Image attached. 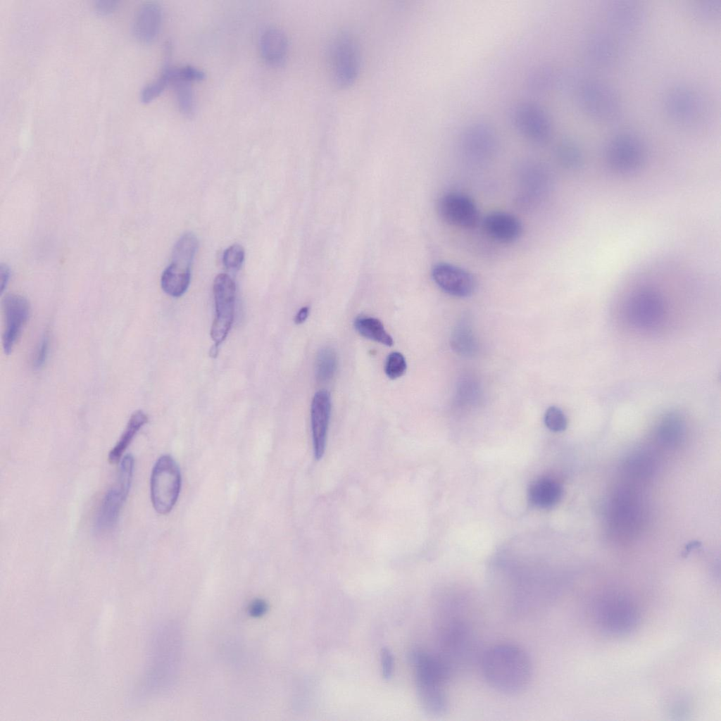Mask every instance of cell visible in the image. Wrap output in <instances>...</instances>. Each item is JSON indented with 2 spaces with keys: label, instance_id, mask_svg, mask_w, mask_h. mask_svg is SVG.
Segmentation results:
<instances>
[{
  "label": "cell",
  "instance_id": "20",
  "mask_svg": "<svg viewBox=\"0 0 721 721\" xmlns=\"http://www.w3.org/2000/svg\"><path fill=\"white\" fill-rule=\"evenodd\" d=\"M588 61L599 68H607L617 63L622 54L618 40L608 32L594 33L585 44Z\"/></svg>",
  "mask_w": 721,
  "mask_h": 721
},
{
  "label": "cell",
  "instance_id": "37",
  "mask_svg": "<svg viewBox=\"0 0 721 721\" xmlns=\"http://www.w3.org/2000/svg\"><path fill=\"white\" fill-rule=\"evenodd\" d=\"M406 368L405 358L400 352L394 351L389 354L384 368L388 377L394 380L401 377L405 373Z\"/></svg>",
  "mask_w": 721,
  "mask_h": 721
},
{
  "label": "cell",
  "instance_id": "24",
  "mask_svg": "<svg viewBox=\"0 0 721 721\" xmlns=\"http://www.w3.org/2000/svg\"><path fill=\"white\" fill-rule=\"evenodd\" d=\"M563 494L561 485L548 477L537 479L529 488L528 495L531 503L539 508H550L556 505Z\"/></svg>",
  "mask_w": 721,
  "mask_h": 721
},
{
  "label": "cell",
  "instance_id": "42",
  "mask_svg": "<svg viewBox=\"0 0 721 721\" xmlns=\"http://www.w3.org/2000/svg\"><path fill=\"white\" fill-rule=\"evenodd\" d=\"M309 313V308L308 306L302 307L296 313L294 322L296 324H301L303 322L308 318Z\"/></svg>",
  "mask_w": 721,
  "mask_h": 721
},
{
  "label": "cell",
  "instance_id": "12",
  "mask_svg": "<svg viewBox=\"0 0 721 721\" xmlns=\"http://www.w3.org/2000/svg\"><path fill=\"white\" fill-rule=\"evenodd\" d=\"M460 146L468 158L484 160L495 154L499 146L496 129L484 120L467 124L460 134Z\"/></svg>",
  "mask_w": 721,
  "mask_h": 721
},
{
  "label": "cell",
  "instance_id": "41",
  "mask_svg": "<svg viewBox=\"0 0 721 721\" xmlns=\"http://www.w3.org/2000/svg\"><path fill=\"white\" fill-rule=\"evenodd\" d=\"M118 4L116 1H97L94 2V7L98 15L106 16L115 12Z\"/></svg>",
  "mask_w": 721,
  "mask_h": 721
},
{
  "label": "cell",
  "instance_id": "13",
  "mask_svg": "<svg viewBox=\"0 0 721 721\" xmlns=\"http://www.w3.org/2000/svg\"><path fill=\"white\" fill-rule=\"evenodd\" d=\"M626 312L629 321L634 325L641 328L653 327L663 318L664 301L657 291L644 289L630 297Z\"/></svg>",
  "mask_w": 721,
  "mask_h": 721
},
{
  "label": "cell",
  "instance_id": "11",
  "mask_svg": "<svg viewBox=\"0 0 721 721\" xmlns=\"http://www.w3.org/2000/svg\"><path fill=\"white\" fill-rule=\"evenodd\" d=\"M213 295L215 315L211 337L214 345L219 347L227 337L234 318L236 286L229 275L221 273L216 276L213 282Z\"/></svg>",
  "mask_w": 721,
  "mask_h": 721
},
{
  "label": "cell",
  "instance_id": "26",
  "mask_svg": "<svg viewBox=\"0 0 721 721\" xmlns=\"http://www.w3.org/2000/svg\"><path fill=\"white\" fill-rule=\"evenodd\" d=\"M190 277V268L171 263L161 275V287L171 296H181L189 285Z\"/></svg>",
  "mask_w": 721,
  "mask_h": 721
},
{
  "label": "cell",
  "instance_id": "5",
  "mask_svg": "<svg viewBox=\"0 0 721 721\" xmlns=\"http://www.w3.org/2000/svg\"><path fill=\"white\" fill-rule=\"evenodd\" d=\"M328 62L330 79L338 88L351 85L360 68L359 47L349 34H339L330 44Z\"/></svg>",
  "mask_w": 721,
  "mask_h": 721
},
{
  "label": "cell",
  "instance_id": "10",
  "mask_svg": "<svg viewBox=\"0 0 721 721\" xmlns=\"http://www.w3.org/2000/svg\"><path fill=\"white\" fill-rule=\"evenodd\" d=\"M646 148L641 139L631 132L613 137L606 149V159L610 168L620 173H631L643 165Z\"/></svg>",
  "mask_w": 721,
  "mask_h": 721
},
{
  "label": "cell",
  "instance_id": "6",
  "mask_svg": "<svg viewBox=\"0 0 721 721\" xmlns=\"http://www.w3.org/2000/svg\"><path fill=\"white\" fill-rule=\"evenodd\" d=\"M441 653L439 656L453 675L455 671L470 665L477 658V644L470 628L462 622L452 621L441 634Z\"/></svg>",
  "mask_w": 721,
  "mask_h": 721
},
{
  "label": "cell",
  "instance_id": "3",
  "mask_svg": "<svg viewBox=\"0 0 721 721\" xmlns=\"http://www.w3.org/2000/svg\"><path fill=\"white\" fill-rule=\"evenodd\" d=\"M575 93L580 110L594 120L610 123L621 113L622 103L618 94L603 81L585 79Z\"/></svg>",
  "mask_w": 721,
  "mask_h": 721
},
{
  "label": "cell",
  "instance_id": "17",
  "mask_svg": "<svg viewBox=\"0 0 721 721\" xmlns=\"http://www.w3.org/2000/svg\"><path fill=\"white\" fill-rule=\"evenodd\" d=\"M599 617L607 631H629L637 621V612L632 604L621 596H613L601 602Z\"/></svg>",
  "mask_w": 721,
  "mask_h": 721
},
{
  "label": "cell",
  "instance_id": "4",
  "mask_svg": "<svg viewBox=\"0 0 721 721\" xmlns=\"http://www.w3.org/2000/svg\"><path fill=\"white\" fill-rule=\"evenodd\" d=\"M151 498L155 510L168 514L175 505L181 488V474L175 460L168 455L161 456L153 468Z\"/></svg>",
  "mask_w": 721,
  "mask_h": 721
},
{
  "label": "cell",
  "instance_id": "15",
  "mask_svg": "<svg viewBox=\"0 0 721 721\" xmlns=\"http://www.w3.org/2000/svg\"><path fill=\"white\" fill-rule=\"evenodd\" d=\"M2 308L4 318L2 345L5 353L9 354L28 320L30 307L25 297L8 294L2 301Z\"/></svg>",
  "mask_w": 721,
  "mask_h": 721
},
{
  "label": "cell",
  "instance_id": "19",
  "mask_svg": "<svg viewBox=\"0 0 721 721\" xmlns=\"http://www.w3.org/2000/svg\"><path fill=\"white\" fill-rule=\"evenodd\" d=\"M331 413V398L327 391L316 392L311 403V429L314 455L320 460L324 455Z\"/></svg>",
  "mask_w": 721,
  "mask_h": 721
},
{
  "label": "cell",
  "instance_id": "9",
  "mask_svg": "<svg viewBox=\"0 0 721 721\" xmlns=\"http://www.w3.org/2000/svg\"><path fill=\"white\" fill-rule=\"evenodd\" d=\"M510 121L518 132L534 144H545L552 136V120L547 111L536 103L522 101L515 105Z\"/></svg>",
  "mask_w": 721,
  "mask_h": 721
},
{
  "label": "cell",
  "instance_id": "35",
  "mask_svg": "<svg viewBox=\"0 0 721 721\" xmlns=\"http://www.w3.org/2000/svg\"><path fill=\"white\" fill-rule=\"evenodd\" d=\"M684 432V422L681 416L672 413L666 415L661 420L658 433L660 438L668 442L680 439Z\"/></svg>",
  "mask_w": 721,
  "mask_h": 721
},
{
  "label": "cell",
  "instance_id": "40",
  "mask_svg": "<svg viewBox=\"0 0 721 721\" xmlns=\"http://www.w3.org/2000/svg\"><path fill=\"white\" fill-rule=\"evenodd\" d=\"M381 669L382 677L385 679H389L393 672V656L390 650L387 648H382L380 654Z\"/></svg>",
  "mask_w": 721,
  "mask_h": 721
},
{
  "label": "cell",
  "instance_id": "14",
  "mask_svg": "<svg viewBox=\"0 0 721 721\" xmlns=\"http://www.w3.org/2000/svg\"><path fill=\"white\" fill-rule=\"evenodd\" d=\"M437 210L444 221L457 227L473 228L479 220V213L473 200L460 192H448L441 196Z\"/></svg>",
  "mask_w": 721,
  "mask_h": 721
},
{
  "label": "cell",
  "instance_id": "8",
  "mask_svg": "<svg viewBox=\"0 0 721 721\" xmlns=\"http://www.w3.org/2000/svg\"><path fill=\"white\" fill-rule=\"evenodd\" d=\"M133 470L134 458L131 454H127L120 462L116 483L106 493L99 506L96 518V529L98 532H108L116 524L130 489Z\"/></svg>",
  "mask_w": 721,
  "mask_h": 721
},
{
  "label": "cell",
  "instance_id": "39",
  "mask_svg": "<svg viewBox=\"0 0 721 721\" xmlns=\"http://www.w3.org/2000/svg\"><path fill=\"white\" fill-rule=\"evenodd\" d=\"M49 352V339L44 336L38 344L35 352L32 364L34 368H39L45 363Z\"/></svg>",
  "mask_w": 721,
  "mask_h": 721
},
{
  "label": "cell",
  "instance_id": "38",
  "mask_svg": "<svg viewBox=\"0 0 721 721\" xmlns=\"http://www.w3.org/2000/svg\"><path fill=\"white\" fill-rule=\"evenodd\" d=\"M244 260V250L239 244H232L223 253L222 262L230 270H239Z\"/></svg>",
  "mask_w": 721,
  "mask_h": 721
},
{
  "label": "cell",
  "instance_id": "7",
  "mask_svg": "<svg viewBox=\"0 0 721 721\" xmlns=\"http://www.w3.org/2000/svg\"><path fill=\"white\" fill-rule=\"evenodd\" d=\"M663 108L671 122L682 127L698 124L707 111V104L703 96L686 85L670 89L664 96Z\"/></svg>",
  "mask_w": 721,
  "mask_h": 721
},
{
  "label": "cell",
  "instance_id": "30",
  "mask_svg": "<svg viewBox=\"0 0 721 721\" xmlns=\"http://www.w3.org/2000/svg\"><path fill=\"white\" fill-rule=\"evenodd\" d=\"M192 82L177 77L174 73V68H173L171 84L175 89L179 109L186 116H191L194 109Z\"/></svg>",
  "mask_w": 721,
  "mask_h": 721
},
{
  "label": "cell",
  "instance_id": "36",
  "mask_svg": "<svg viewBox=\"0 0 721 721\" xmlns=\"http://www.w3.org/2000/svg\"><path fill=\"white\" fill-rule=\"evenodd\" d=\"M544 420L546 427L555 432L564 431L568 425L565 413L556 406H551L546 409Z\"/></svg>",
  "mask_w": 721,
  "mask_h": 721
},
{
  "label": "cell",
  "instance_id": "43",
  "mask_svg": "<svg viewBox=\"0 0 721 721\" xmlns=\"http://www.w3.org/2000/svg\"><path fill=\"white\" fill-rule=\"evenodd\" d=\"M9 277V270L6 265L1 266V290L4 291Z\"/></svg>",
  "mask_w": 721,
  "mask_h": 721
},
{
  "label": "cell",
  "instance_id": "27",
  "mask_svg": "<svg viewBox=\"0 0 721 721\" xmlns=\"http://www.w3.org/2000/svg\"><path fill=\"white\" fill-rule=\"evenodd\" d=\"M147 421V415L142 410H137L130 416L120 439L108 453L110 463H116L120 460L134 436Z\"/></svg>",
  "mask_w": 721,
  "mask_h": 721
},
{
  "label": "cell",
  "instance_id": "18",
  "mask_svg": "<svg viewBox=\"0 0 721 721\" xmlns=\"http://www.w3.org/2000/svg\"><path fill=\"white\" fill-rule=\"evenodd\" d=\"M606 21L619 33L629 34L638 30L644 21V13L637 3L630 1H612L606 7Z\"/></svg>",
  "mask_w": 721,
  "mask_h": 721
},
{
  "label": "cell",
  "instance_id": "31",
  "mask_svg": "<svg viewBox=\"0 0 721 721\" xmlns=\"http://www.w3.org/2000/svg\"><path fill=\"white\" fill-rule=\"evenodd\" d=\"M556 153L559 161L569 168H577L584 161L580 146L570 139L560 140L556 145Z\"/></svg>",
  "mask_w": 721,
  "mask_h": 721
},
{
  "label": "cell",
  "instance_id": "23",
  "mask_svg": "<svg viewBox=\"0 0 721 721\" xmlns=\"http://www.w3.org/2000/svg\"><path fill=\"white\" fill-rule=\"evenodd\" d=\"M260 51L268 63L272 65L281 64L288 51V40L284 32L275 27L265 30L260 39Z\"/></svg>",
  "mask_w": 721,
  "mask_h": 721
},
{
  "label": "cell",
  "instance_id": "2",
  "mask_svg": "<svg viewBox=\"0 0 721 721\" xmlns=\"http://www.w3.org/2000/svg\"><path fill=\"white\" fill-rule=\"evenodd\" d=\"M415 667L416 686L420 703L428 713L439 715L447 710L445 686L452 676L439 656L421 651L411 654Z\"/></svg>",
  "mask_w": 721,
  "mask_h": 721
},
{
  "label": "cell",
  "instance_id": "1",
  "mask_svg": "<svg viewBox=\"0 0 721 721\" xmlns=\"http://www.w3.org/2000/svg\"><path fill=\"white\" fill-rule=\"evenodd\" d=\"M480 659L485 679L499 691L508 694L520 692L530 681V658L522 648L516 645H494L487 649Z\"/></svg>",
  "mask_w": 721,
  "mask_h": 721
},
{
  "label": "cell",
  "instance_id": "16",
  "mask_svg": "<svg viewBox=\"0 0 721 721\" xmlns=\"http://www.w3.org/2000/svg\"><path fill=\"white\" fill-rule=\"evenodd\" d=\"M432 277L435 284L444 292L456 297H468L472 294L476 288L475 277L468 270L459 266L439 263L432 270Z\"/></svg>",
  "mask_w": 721,
  "mask_h": 721
},
{
  "label": "cell",
  "instance_id": "33",
  "mask_svg": "<svg viewBox=\"0 0 721 721\" xmlns=\"http://www.w3.org/2000/svg\"><path fill=\"white\" fill-rule=\"evenodd\" d=\"M337 355L334 349L325 347L320 350L316 358L315 376L318 381L330 380L337 369Z\"/></svg>",
  "mask_w": 721,
  "mask_h": 721
},
{
  "label": "cell",
  "instance_id": "22",
  "mask_svg": "<svg viewBox=\"0 0 721 721\" xmlns=\"http://www.w3.org/2000/svg\"><path fill=\"white\" fill-rule=\"evenodd\" d=\"M162 11L157 2L147 1L137 9L132 24L134 38L142 44L153 42L160 31Z\"/></svg>",
  "mask_w": 721,
  "mask_h": 721
},
{
  "label": "cell",
  "instance_id": "21",
  "mask_svg": "<svg viewBox=\"0 0 721 721\" xmlns=\"http://www.w3.org/2000/svg\"><path fill=\"white\" fill-rule=\"evenodd\" d=\"M482 225L489 237L503 244L515 242L522 232L520 220L506 212L496 211L488 214L484 218Z\"/></svg>",
  "mask_w": 721,
  "mask_h": 721
},
{
  "label": "cell",
  "instance_id": "34",
  "mask_svg": "<svg viewBox=\"0 0 721 721\" xmlns=\"http://www.w3.org/2000/svg\"><path fill=\"white\" fill-rule=\"evenodd\" d=\"M172 69L167 59L160 75L153 82L146 85L141 93V101L147 104L158 97L171 84Z\"/></svg>",
  "mask_w": 721,
  "mask_h": 721
},
{
  "label": "cell",
  "instance_id": "25",
  "mask_svg": "<svg viewBox=\"0 0 721 721\" xmlns=\"http://www.w3.org/2000/svg\"><path fill=\"white\" fill-rule=\"evenodd\" d=\"M451 345L453 350L460 356L470 357L477 353V339L468 318H461L453 327Z\"/></svg>",
  "mask_w": 721,
  "mask_h": 721
},
{
  "label": "cell",
  "instance_id": "29",
  "mask_svg": "<svg viewBox=\"0 0 721 721\" xmlns=\"http://www.w3.org/2000/svg\"><path fill=\"white\" fill-rule=\"evenodd\" d=\"M560 74L548 66L537 68L528 75L527 84L533 92L543 93L548 92L554 86L560 84Z\"/></svg>",
  "mask_w": 721,
  "mask_h": 721
},
{
  "label": "cell",
  "instance_id": "28",
  "mask_svg": "<svg viewBox=\"0 0 721 721\" xmlns=\"http://www.w3.org/2000/svg\"><path fill=\"white\" fill-rule=\"evenodd\" d=\"M354 327L365 338L389 346L394 344L392 337L387 332L382 322L376 318L367 315L358 316L354 320Z\"/></svg>",
  "mask_w": 721,
  "mask_h": 721
},
{
  "label": "cell",
  "instance_id": "32",
  "mask_svg": "<svg viewBox=\"0 0 721 721\" xmlns=\"http://www.w3.org/2000/svg\"><path fill=\"white\" fill-rule=\"evenodd\" d=\"M689 13L697 22L714 23L720 17L721 1L701 0L695 1L690 6Z\"/></svg>",
  "mask_w": 721,
  "mask_h": 721
}]
</instances>
